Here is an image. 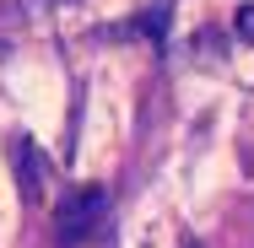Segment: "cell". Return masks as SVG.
<instances>
[{"label": "cell", "mask_w": 254, "mask_h": 248, "mask_svg": "<svg viewBox=\"0 0 254 248\" xmlns=\"http://www.w3.org/2000/svg\"><path fill=\"white\" fill-rule=\"evenodd\" d=\"M103 221H108V189H98V184L65 189V199L54 205V238H60V248H81L87 238L103 232Z\"/></svg>", "instance_id": "1"}, {"label": "cell", "mask_w": 254, "mask_h": 248, "mask_svg": "<svg viewBox=\"0 0 254 248\" xmlns=\"http://www.w3.org/2000/svg\"><path fill=\"white\" fill-rule=\"evenodd\" d=\"M11 167H16L22 195H27V199H44V189H49V167H44V156H38V146H33L27 135L11 146Z\"/></svg>", "instance_id": "2"}, {"label": "cell", "mask_w": 254, "mask_h": 248, "mask_svg": "<svg viewBox=\"0 0 254 248\" xmlns=\"http://www.w3.org/2000/svg\"><path fill=\"white\" fill-rule=\"evenodd\" d=\"M119 38H152V44H162V38H168V5L135 11V22H130V27H119Z\"/></svg>", "instance_id": "3"}, {"label": "cell", "mask_w": 254, "mask_h": 248, "mask_svg": "<svg viewBox=\"0 0 254 248\" xmlns=\"http://www.w3.org/2000/svg\"><path fill=\"white\" fill-rule=\"evenodd\" d=\"M233 33H238L244 44H254V5H238V11H233Z\"/></svg>", "instance_id": "4"}]
</instances>
